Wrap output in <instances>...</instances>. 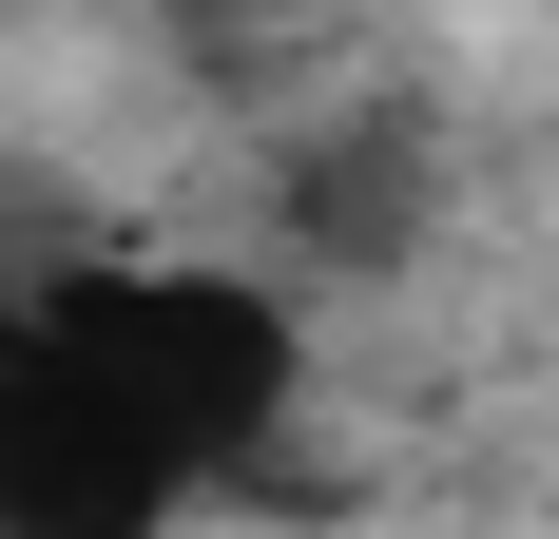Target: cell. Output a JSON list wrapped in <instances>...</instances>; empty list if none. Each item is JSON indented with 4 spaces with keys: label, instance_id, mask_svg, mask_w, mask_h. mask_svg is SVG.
<instances>
[{
    "label": "cell",
    "instance_id": "7a4b0ae2",
    "mask_svg": "<svg viewBox=\"0 0 559 539\" xmlns=\"http://www.w3.org/2000/svg\"><path fill=\"white\" fill-rule=\"evenodd\" d=\"M174 501H193V482H174L155 443L39 347V309L0 289V539H155Z\"/></svg>",
    "mask_w": 559,
    "mask_h": 539
},
{
    "label": "cell",
    "instance_id": "3957f363",
    "mask_svg": "<svg viewBox=\"0 0 559 539\" xmlns=\"http://www.w3.org/2000/svg\"><path fill=\"white\" fill-rule=\"evenodd\" d=\"M289 213H309V251H405L425 173H405V135H329V155L289 173Z\"/></svg>",
    "mask_w": 559,
    "mask_h": 539
},
{
    "label": "cell",
    "instance_id": "6da1fadb",
    "mask_svg": "<svg viewBox=\"0 0 559 539\" xmlns=\"http://www.w3.org/2000/svg\"><path fill=\"white\" fill-rule=\"evenodd\" d=\"M20 309H39V347L155 443L174 482H231V463L289 424V367H309L289 309L231 289V270H39Z\"/></svg>",
    "mask_w": 559,
    "mask_h": 539
}]
</instances>
